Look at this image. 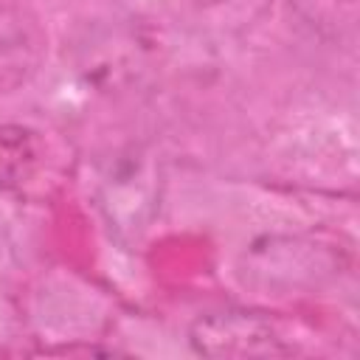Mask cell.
Here are the masks:
<instances>
[{
  "label": "cell",
  "instance_id": "3",
  "mask_svg": "<svg viewBox=\"0 0 360 360\" xmlns=\"http://www.w3.org/2000/svg\"><path fill=\"white\" fill-rule=\"evenodd\" d=\"M45 146L39 132L22 124H0V191L25 186L42 166Z\"/></svg>",
  "mask_w": 360,
  "mask_h": 360
},
{
  "label": "cell",
  "instance_id": "2",
  "mask_svg": "<svg viewBox=\"0 0 360 360\" xmlns=\"http://www.w3.org/2000/svg\"><path fill=\"white\" fill-rule=\"evenodd\" d=\"M48 59V31L28 0H0V96L22 90Z\"/></svg>",
  "mask_w": 360,
  "mask_h": 360
},
{
  "label": "cell",
  "instance_id": "1",
  "mask_svg": "<svg viewBox=\"0 0 360 360\" xmlns=\"http://www.w3.org/2000/svg\"><path fill=\"white\" fill-rule=\"evenodd\" d=\"M191 346L208 357H287L292 343L273 321L253 312H217L191 326Z\"/></svg>",
  "mask_w": 360,
  "mask_h": 360
}]
</instances>
